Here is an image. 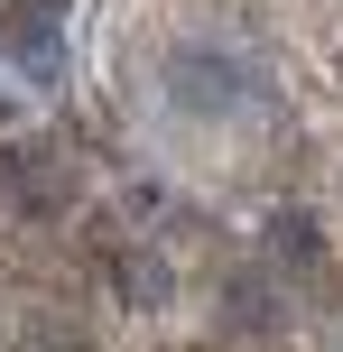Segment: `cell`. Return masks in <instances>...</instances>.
Returning <instances> with one entry per match:
<instances>
[{
	"instance_id": "obj_1",
	"label": "cell",
	"mask_w": 343,
	"mask_h": 352,
	"mask_svg": "<svg viewBox=\"0 0 343 352\" xmlns=\"http://www.w3.org/2000/svg\"><path fill=\"white\" fill-rule=\"evenodd\" d=\"M167 93H177V102H195V111H223V102H241V65H223V56H177V65H167Z\"/></svg>"
},
{
	"instance_id": "obj_2",
	"label": "cell",
	"mask_w": 343,
	"mask_h": 352,
	"mask_svg": "<svg viewBox=\"0 0 343 352\" xmlns=\"http://www.w3.org/2000/svg\"><path fill=\"white\" fill-rule=\"evenodd\" d=\"M269 250L288 269H316V223H307V213H269Z\"/></svg>"
}]
</instances>
